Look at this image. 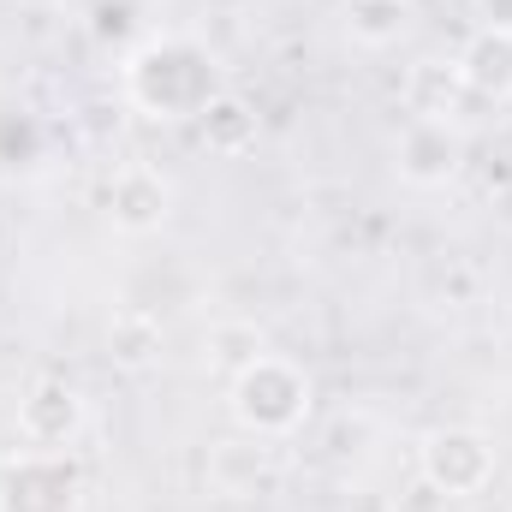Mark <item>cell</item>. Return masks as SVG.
Segmentation results:
<instances>
[{
  "instance_id": "6da1fadb",
  "label": "cell",
  "mask_w": 512,
  "mask_h": 512,
  "mask_svg": "<svg viewBox=\"0 0 512 512\" xmlns=\"http://www.w3.org/2000/svg\"><path fill=\"white\" fill-rule=\"evenodd\" d=\"M126 84L137 96V108H149L155 120H197L221 96L215 54H203L185 36H167V42H149L143 54H131Z\"/></svg>"
},
{
  "instance_id": "7a4b0ae2",
  "label": "cell",
  "mask_w": 512,
  "mask_h": 512,
  "mask_svg": "<svg viewBox=\"0 0 512 512\" xmlns=\"http://www.w3.org/2000/svg\"><path fill=\"white\" fill-rule=\"evenodd\" d=\"M227 405H233V423L245 435H262V441H286L304 429L310 417V376L280 358V352H256L245 370H233L227 382Z\"/></svg>"
},
{
  "instance_id": "3957f363",
  "label": "cell",
  "mask_w": 512,
  "mask_h": 512,
  "mask_svg": "<svg viewBox=\"0 0 512 512\" xmlns=\"http://www.w3.org/2000/svg\"><path fill=\"white\" fill-rule=\"evenodd\" d=\"M417 471L435 495L447 501H471L495 483V441L477 429V423H447V429H429L423 447H417Z\"/></svg>"
},
{
  "instance_id": "277c9868",
  "label": "cell",
  "mask_w": 512,
  "mask_h": 512,
  "mask_svg": "<svg viewBox=\"0 0 512 512\" xmlns=\"http://www.w3.org/2000/svg\"><path fill=\"white\" fill-rule=\"evenodd\" d=\"M90 423V399L66 376H36L18 393V435L42 453H66Z\"/></svg>"
},
{
  "instance_id": "5b68a950",
  "label": "cell",
  "mask_w": 512,
  "mask_h": 512,
  "mask_svg": "<svg viewBox=\"0 0 512 512\" xmlns=\"http://www.w3.org/2000/svg\"><path fill=\"white\" fill-rule=\"evenodd\" d=\"M0 512H78V471L66 453H24L0 465Z\"/></svg>"
},
{
  "instance_id": "8992f818",
  "label": "cell",
  "mask_w": 512,
  "mask_h": 512,
  "mask_svg": "<svg viewBox=\"0 0 512 512\" xmlns=\"http://www.w3.org/2000/svg\"><path fill=\"white\" fill-rule=\"evenodd\" d=\"M203 477L221 501H256V495H274L280 483V459H274V441L262 435H221L203 459Z\"/></svg>"
},
{
  "instance_id": "52a82bcc",
  "label": "cell",
  "mask_w": 512,
  "mask_h": 512,
  "mask_svg": "<svg viewBox=\"0 0 512 512\" xmlns=\"http://www.w3.org/2000/svg\"><path fill=\"white\" fill-rule=\"evenodd\" d=\"M393 167H399L405 185L441 191L465 167V137H459L453 120H411V126L399 131V143H393Z\"/></svg>"
},
{
  "instance_id": "ba28073f",
  "label": "cell",
  "mask_w": 512,
  "mask_h": 512,
  "mask_svg": "<svg viewBox=\"0 0 512 512\" xmlns=\"http://www.w3.org/2000/svg\"><path fill=\"white\" fill-rule=\"evenodd\" d=\"M173 215V179L149 161H126L114 179H108V221L126 233V239H149L161 233Z\"/></svg>"
},
{
  "instance_id": "9c48e42d",
  "label": "cell",
  "mask_w": 512,
  "mask_h": 512,
  "mask_svg": "<svg viewBox=\"0 0 512 512\" xmlns=\"http://www.w3.org/2000/svg\"><path fill=\"white\" fill-rule=\"evenodd\" d=\"M459 78H465V96H483V102H507L512 96V24H477L465 36V48L453 54Z\"/></svg>"
},
{
  "instance_id": "30bf717a",
  "label": "cell",
  "mask_w": 512,
  "mask_h": 512,
  "mask_svg": "<svg viewBox=\"0 0 512 512\" xmlns=\"http://www.w3.org/2000/svg\"><path fill=\"white\" fill-rule=\"evenodd\" d=\"M465 102V78L453 60H417L405 72V108L411 120H453Z\"/></svg>"
},
{
  "instance_id": "8fae6325",
  "label": "cell",
  "mask_w": 512,
  "mask_h": 512,
  "mask_svg": "<svg viewBox=\"0 0 512 512\" xmlns=\"http://www.w3.org/2000/svg\"><path fill=\"white\" fill-rule=\"evenodd\" d=\"M411 24V0H346V36L358 48H393Z\"/></svg>"
},
{
  "instance_id": "7c38bea8",
  "label": "cell",
  "mask_w": 512,
  "mask_h": 512,
  "mask_svg": "<svg viewBox=\"0 0 512 512\" xmlns=\"http://www.w3.org/2000/svg\"><path fill=\"white\" fill-rule=\"evenodd\" d=\"M108 358L120 370H149L161 358V322L149 310H120L108 322Z\"/></svg>"
},
{
  "instance_id": "4fadbf2b",
  "label": "cell",
  "mask_w": 512,
  "mask_h": 512,
  "mask_svg": "<svg viewBox=\"0 0 512 512\" xmlns=\"http://www.w3.org/2000/svg\"><path fill=\"white\" fill-rule=\"evenodd\" d=\"M197 126H203V143H209L215 155H245V149L256 143V114L239 102V96H227V90L197 114Z\"/></svg>"
},
{
  "instance_id": "5bb4252c",
  "label": "cell",
  "mask_w": 512,
  "mask_h": 512,
  "mask_svg": "<svg viewBox=\"0 0 512 512\" xmlns=\"http://www.w3.org/2000/svg\"><path fill=\"white\" fill-rule=\"evenodd\" d=\"M209 346H215V358H221L227 370H245L256 352H262V334L245 328V322H227V328H215V334H209Z\"/></svg>"
},
{
  "instance_id": "9a60e30c",
  "label": "cell",
  "mask_w": 512,
  "mask_h": 512,
  "mask_svg": "<svg viewBox=\"0 0 512 512\" xmlns=\"http://www.w3.org/2000/svg\"><path fill=\"white\" fill-rule=\"evenodd\" d=\"M0 465H6V459H0Z\"/></svg>"
}]
</instances>
